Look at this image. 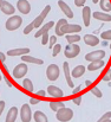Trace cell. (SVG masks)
I'll return each mask as SVG.
<instances>
[{
	"instance_id": "cell-1",
	"label": "cell",
	"mask_w": 111,
	"mask_h": 122,
	"mask_svg": "<svg viewBox=\"0 0 111 122\" xmlns=\"http://www.w3.org/2000/svg\"><path fill=\"white\" fill-rule=\"evenodd\" d=\"M23 24V18L20 15H11L6 24H5V27L8 30V31H14L17 29H19Z\"/></svg>"
},
{
	"instance_id": "cell-2",
	"label": "cell",
	"mask_w": 111,
	"mask_h": 122,
	"mask_svg": "<svg viewBox=\"0 0 111 122\" xmlns=\"http://www.w3.org/2000/svg\"><path fill=\"white\" fill-rule=\"evenodd\" d=\"M57 120L62 122H68L70 121L72 117H73V110L70 109V108H65V107H62L57 110Z\"/></svg>"
},
{
	"instance_id": "cell-3",
	"label": "cell",
	"mask_w": 111,
	"mask_h": 122,
	"mask_svg": "<svg viewBox=\"0 0 111 122\" xmlns=\"http://www.w3.org/2000/svg\"><path fill=\"white\" fill-rule=\"evenodd\" d=\"M60 75V70H59V66L56 65V64H50L46 69V77L48 81H56L58 80Z\"/></svg>"
},
{
	"instance_id": "cell-4",
	"label": "cell",
	"mask_w": 111,
	"mask_h": 122,
	"mask_svg": "<svg viewBox=\"0 0 111 122\" xmlns=\"http://www.w3.org/2000/svg\"><path fill=\"white\" fill-rule=\"evenodd\" d=\"M27 71H29L27 65H26L25 63H20V64H18V65L13 69L12 75H13V77H14L15 80H20V78L25 77V75L27 74Z\"/></svg>"
},
{
	"instance_id": "cell-5",
	"label": "cell",
	"mask_w": 111,
	"mask_h": 122,
	"mask_svg": "<svg viewBox=\"0 0 111 122\" xmlns=\"http://www.w3.org/2000/svg\"><path fill=\"white\" fill-rule=\"evenodd\" d=\"M50 11H51V6H50V5H46V6H45V8L41 11V13H40L37 18L32 21V23H33V25H34V29L40 27V26L44 24V19L47 17V14L50 13Z\"/></svg>"
},
{
	"instance_id": "cell-6",
	"label": "cell",
	"mask_w": 111,
	"mask_h": 122,
	"mask_svg": "<svg viewBox=\"0 0 111 122\" xmlns=\"http://www.w3.org/2000/svg\"><path fill=\"white\" fill-rule=\"evenodd\" d=\"M79 52H80V47L74 43L73 44H68V46L65 47V51H64L66 58H74L79 55Z\"/></svg>"
},
{
	"instance_id": "cell-7",
	"label": "cell",
	"mask_w": 111,
	"mask_h": 122,
	"mask_svg": "<svg viewBox=\"0 0 111 122\" xmlns=\"http://www.w3.org/2000/svg\"><path fill=\"white\" fill-rule=\"evenodd\" d=\"M20 119L23 122H30L32 120V112H31V108L27 103L23 104L21 106V109H20Z\"/></svg>"
},
{
	"instance_id": "cell-8",
	"label": "cell",
	"mask_w": 111,
	"mask_h": 122,
	"mask_svg": "<svg viewBox=\"0 0 111 122\" xmlns=\"http://www.w3.org/2000/svg\"><path fill=\"white\" fill-rule=\"evenodd\" d=\"M80 31H82V26L78 25V24H69L68 23V24L63 25V27H62V33L63 35H65V33H69V35L78 33Z\"/></svg>"
},
{
	"instance_id": "cell-9",
	"label": "cell",
	"mask_w": 111,
	"mask_h": 122,
	"mask_svg": "<svg viewBox=\"0 0 111 122\" xmlns=\"http://www.w3.org/2000/svg\"><path fill=\"white\" fill-rule=\"evenodd\" d=\"M105 57V51L104 50H96L92 52H89L85 56V59L87 62H93V61H98V59H103Z\"/></svg>"
},
{
	"instance_id": "cell-10",
	"label": "cell",
	"mask_w": 111,
	"mask_h": 122,
	"mask_svg": "<svg viewBox=\"0 0 111 122\" xmlns=\"http://www.w3.org/2000/svg\"><path fill=\"white\" fill-rule=\"evenodd\" d=\"M0 11H1L4 14L11 15V14H14L15 7H14L12 4H10L8 1H6V0H0Z\"/></svg>"
},
{
	"instance_id": "cell-11",
	"label": "cell",
	"mask_w": 111,
	"mask_h": 122,
	"mask_svg": "<svg viewBox=\"0 0 111 122\" xmlns=\"http://www.w3.org/2000/svg\"><path fill=\"white\" fill-rule=\"evenodd\" d=\"M17 8L21 14H29L31 12V4L27 0H18Z\"/></svg>"
},
{
	"instance_id": "cell-12",
	"label": "cell",
	"mask_w": 111,
	"mask_h": 122,
	"mask_svg": "<svg viewBox=\"0 0 111 122\" xmlns=\"http://www.w3.org/2000/svg\"><path fill=\"white\" fill-rule=\"evenodd\" d=\"M47 94L53 97V98H62L64 96V92L60 88L56 86V85H48L47 86Z\"/></svg>"
},
{
	"instance_id": "cell-13",
	"label": "cell",
	"mask_w": 111,
	"mask_h": 122,
	"mask_svg": "<svg viewBox=\"0 0 111 122\" xmlns=\"http://www.w3.org/2000/svg\"><path fill=\"white\" fill-rule=\"evenodd\" d=\"M29 52H30V49H29V47H19V49L8 50V51H7V56H11V57H14V56H24V55H27Z\"/></svg>"
},
{
	"instance_id": "cell-14",
	"label": "cell",
	"mask_w": 111,
	"mask_h": 122,
	"mask_svg": "<svg viewBox=\"0 0 111 122\" xmlns=\"http://www.w3.org/2000/svg\"><path fill=\"white\" fill-rule=\"evenodd\" d=\"M58 5H59L60 10L63 11V13H64L68 18H73V12H72V10L70 8V6H69L65 1L59 0V1H58Z\"/></svg>"
},
{
	"instance_id": "cell-15",
	"label": "cell",
	"mask_w": 111,
	"mask_h": 122,
	"mask_svg": "<svg viewBox=\"0 0 111 122\" xmlns=\"http://www.w3.org/2000/svg\"><path fill=\"white\" fill-rule=\"evenodd\" d=\"M54 26V21H48V23H46V24H43L41 26H40V29L37 31V33L34 35V37L38 38V37H41V35L43 33H45V32H48L52 27Z\"/></svg>"
},
{
	"instance_id": "cell-16",
	"label": "cell",
	"mask_w": 111,
	"mask_h": 122,
	"mask_svg": "<svg viewBox=\"0 0 111 122\" xmlns=\"http://www.w3.org/2000/svg\"><path fill=\"white\" fill-rule=\"evenodd\" d=\"M83 20H84V25L87 27L90 26V20H91V17H92V13H91V8L89 6H84L83 8Z\"/></svg>"
},
{
	"instance_id": "cell-17",
	"label": "cell",
	"mask_w": 111,
	"mask_h": 122,
	"mask_svg": "<svg viewBox=\"0 0 111 122\" xmlns=\"http://www.w3.org/2000/svg\"><path fill=\"white\" fill-rule=\"evenodd\" d=\"M63 68H64V75H65V80H66V82H68V85H69L70 88H73V82H72V78H71L69 63H68V62H64Z\"/></svg>"
},
{
	"instance_id": "cell-18",
	"label": "cell",
	"mask_w": 111,
	"mask_h": 122,
	"mask_svg": "<svg viewBox=\"0 0 111 122\" xmlns=\"http://www.w3.org/2000/svg\"><path fill=\"white\" fill-rule=\"evenodd\" d=\"M84 41L89 46H96L97 44H99V38L97 36H93V35H85L84 36Z\"/></svg>"
},
{
	"instance_id": "cell-19",
	"label": "cell",
	"mask_w": 111,
	"mask_h": 122,
	"mask_svg": "<svg viewBox=\"0 0 111 122\" xmlns=\"http://www.w3.org/2000/svg\"><path fill=\"white\" fill-rule=\"evenodd\" d=\"M105 65V62H103V59H98V61H93V62H90L87 69L90 71H96V70H99L102 69L103 66Z\"/></svg>"
},
{
	"instance_id": "cell-20",
	"label": "cell",
	"mask_w": 111,
	"mask_h": 122,
	"mask_svg": "<svg viewBox=\"0 0 111 122\" xmlns=\"http://www.w3.org/2000/svg\"><path fill=\"white\" fill-rule=\"evenodd\" d=\"M93 18L102 21H111V14H108V12H93Z\"/></svg>"
},
{
	"instance_id": "cell-21",
	"label": "cell",
	"mask_w": 111,
	"mask_h": 122,
	"mask_svg": "<svg viewBox=\"0 0 111 122\" xmlns=\"http://www.w3.org/2000/svg\"><path fill=\"white\" fill-rule=\"evenodd\" d=\"M85 70H86V68L84 65H77V66H74L73 70L71 71V76L73 78H79V77H82L84 75Z\"/></svg>"
},
{
	"instance_id": "cell-22",
	"label": "cell",
	"mask_w": 111,
	"mask_h": 122,
	"mask_svg": "<svg viewBox=\"0 0 111 122\" xmlns=\"http://www.w3.org/2000/svg\"><path fill=\"white\" fill-rule=\"evenodd\" d=\"M17 117H18V108L17 107H12L8 110L7 115H6V122H14L17 120Z\"/></svg>"
},
{
	"instance_id": "cell-23",
	"label": "cell",
	"mask_w": 111,
	"mask_h": 122,
	"mask_svg": "<svg viewBox=\"0 0 111 122\" xmlns=\"http://www.w3.org/2000/svg\"><path fill=\"white\" fill-rule=\"evenodd\" d=\"M21 61H23V62H27V63L38 64V65H43V64H44V61H43V59H39V58L32 57V56H27V55L21 56Z\"/></svg>"
},
{
	"instance_id": "cell-24",
	"label": "cell",
	"mask_w": 111,
	"mask_h": 122,
	"mask_svg": "<svg viewBox=\"0 0 111 122\" xmlns=\"http://www.w3.org/2000/svg\"><path fill=\"white\" fill-rule=\"evenodd\" d=\"M33 120L36 122H47V116L43 113V112H40V110H38L34 114H33Z\"/></svg>"
},
{
	"instance_id": "cell-25",
	"label": "cell",
	"mask_w": 111,
	"mask_h": 122,
	"mask_svg": "<svg viewBox=\"0 0 111 122\" xmlns=\"http://www.w3.org/2000/svg\"><path fill=\"white\" fill-rule=\"evenodd\" d=\"M65 24H68V21H66V19H59L58 21H57V24H56V36H64L63 33H62V27H63V25H65Z\"/></svg>"
},
{
	"instance_id": "cell-26",
	"label": "cell",
	"mask_w": 111,
	"mask_h": 122,
	"mask_svg": "<svg viewBox=\"0 0 111 122\" xmlns=\"http://www.w3.org/2000/svg\"><path fill=\"white\" fill-rule=\"evenodd\" d=\"M23 88L27 92H33V83H32V81L29 80V78H25L23 81Z\"/></svg>"
},
{
	"instance_id": "cell-27",
	"label": "cell",
	"mask_w": 111,
	"mask_h": 122,
	"mask_svg": "<svg viewBox=\"0 0 111 122\" xmlns=\"http://www.w3.org/2000/svg\"><path fill=\"white\" fill-rule=\"evenodd\" d=\"M99 6L103 12H110L111 11V1L110 0H101Z\"/></svg>"
},
{
	"instance_id": "cell-28",
	"label": "cell",
	"mask_w": 111,
	"mask_h": 122,
	"mask_svg": "<svg viewBox=\"0 0 111 122\" xmlns=\"http://www.w3.org/2000/svg\"><path fill=\"white\" fill-rule=\"evenodd\" d=\"M62 107H65V104H64V102H62V101H52V102H50V108L53 110V112H57L59 108H62Z\"/></svg>"
},
{
	"instance_id": "cell-29",
	"label": "cell",
	"mask_w": 111,
	"mask_h": 122,
	"mask_svg": "<svg viewBox=\"0 0 111 122\" xmlns=\"http://www.w3.org/2000/svg\"><path fill=\"white\" fill-rule=\"evenodd\" d=\"M66 41L69 44H73V43H77V41H80V36L79 35H66Z\"/></svg>"
},
{
	"instance_id": "cell-30",
	"label": "cell",
	"mask_w": 111,
	"mask_h": 122,
	"mask_svg": "<svg viewBox=\"0 0 111 122\" xmlns=\"http://www.w3.org/2000/svg\"><path fill=\"white\" fill-rule=\"evenodd\" d=\"M111 112H106L104 115H102V117L98 120V122H111Z\"/></svg>"
},
{
	"instance_id": "cell-31",
	"label": "cell",
	"mask_w": 111,
	"mask_h": 122,
	"mask_svg": "<svg viewBox=\"0 0 111 122\" xmlns=\"http://www.w3.org/2000/svg\"><path fill=\"white\" fill-rule=\"evenodd\" d=\"M90 91H91V94H92V95H95V96H96V97H98V98H101V97L103 96L102 91H101V90H99L97 86H92Z\"/></svg>"
},
{
	"instance_id": "cell-32",
	"label": "cell",
	"mask_w": 111,
	"mask_h": 122,
	"mask_svg": "<svg viewBox=\"0 0 111 122\" xmlns=\"http://www.w3.org/2000/svg\"><path fill=\"white\" fill-rule=\"evenodd\" d=\"M101 37H102V39H104V41H111V30L102 32V33H101Z\"/></svg>"
},
{
	"instance_id": "cell-33",
	"label": "cell",
	"mask_w": 111,
	"mask_h": 122,
	"mask_svg": "<svg viewBox=\"0 0 111 122\" xmlns=\"http://www.w3.org/2000/svg\"><path fill=\"white\" fill-rule=\"evenodd\" d=\"M60 50H62L60 44H54V46L52 47V56H53V57H56V56L60 52Z\"/></svg>"
},
{
	"instance_id": "cell-34",
	"label": "cell",
	"mask_w": 111,
	"mask_h": 122,
	"mask_svg": "<svg viewBox=\"0 0 111 122\" xmlns=\"http://www.w3.org/2000/svg\"><path fill=\"white\" fill-rule=\"evenodd\" d=\"M34 29V25H33V23H31V24H27V26L24 29V35H29L32 30Z\"/></svg>"
},
{
	"instance_id": "cell-35",
	"label": "cell",
	"mask_w": 111,
	"mask_h": 122,
	"mask_svg": "<svg viewBox=\"0 0 111 122\" xmlns=\"http://www.w3.org/2000/svg\"><path fill=\"white\" fill-rule=\"evenodd\" d=\"M54 44H57V36H52V37H50V39H48V46H50L51 49L54 46Z\"/></svg>"
},
{
	"instance_id": "cell-36",
	"label": "cell",
	"mask_w": 111,
	"mask_h": 122,
	"mask_svg": "<svg viewBox=\"0 0 111 122\" xmlns=\"http://www.w3.org/2000/svg\"><path fill=\"white\" fill-rule=\"evenodd\" d=\"M46 43H48V32H45L41 35V44L46 45Z\"/></svg>"
},
{
	"instance_id": "cell-37",
	"label": "cell",
	"mask_w": 111,
	"mask_h": 122,
	"mask_svg": "<svg viewBox=\"0 0 111 122\" xmlns=\"http://www.w3.org/2000/svg\"><path fill=\"white\" fill-rule=\"evenodd\" d=\"M72 102H73L74 104H77V106H79L80 103H82V96H74L73 100H72Z\"/></svg>"
},
{
	"instance_id": "cell-38",
	"label": "cell",
	"mask_w": 111,
	"mask_h": 122,
	"mask_svg": "<svg viewBox=\"0 0 111 122\" xmlns=\"http://www.w3.org/2000/svg\"><path fill=\"white\" fill-rule=\"evenodd\" d=\"M85 2H86V0H74V5H76L77 7H82V6H84Z\"/></svg>"
},
{
	"instance_id": "cell-39",
	"label": "cell",
	"mask_w": 111,
	"mask_h": 122,
	"mask_svg": "<svg viewBox=\"0 0 111 122\" xmlns=\"http://www.w3.org/2000/svg\"><path fill=\"white\" fill-rule=\"evenodd\" d=\"M45 96H46L45 90H38L37 91V97H45Z\"/></svg>"
},
{
	"instance_id": "cell-40",
	"label": "cell",
	"mask_w": 111,
	"mask_h": 122,
	"mask_svg": "<svg viewBox=\"0 0 111 122\" xmlns=\"http://www.w3.org/2000/svg\"><path fill=\"white\" fill-rule=\"evenodd\" d=\"M82 86H83V85H78L77 88H74V90H72L73 95H77V94H79V92H80V90H82Z\"/></svg>"
},
{
	"instance_id": "cell-41",
	"label": "cell",
	"mask_w": 111,
	"mask_h": 122,
	"mask_svg": "<svg viewBox=\"0 0 111 122\" xmlns=\"http://www.w3.org/2000/svg\"><path fill=\"white\" fill-rule=\"evenodd\" d=\"M39 101H40V100H38V97H33V98L30 100V103H31V104H38Z\"/></svg>"
},
{
	"instance_id": "cell-42",
	"label": "cell",
	"mask_w": 111,
	"mask_h": 122,
	"mask_svg": "<svg viewBox=\"0 0 111 122\" xmlns=\"http://www.w3.org/2000/svg\"><path fill=\"white\" fill-rule=\"evenodd\" d=\"M4 109H5V102H4V101H0V116H1Z\"/></svg>"
},
{
	"instance_id": "cell-43",
	"label": "cell",
	"mask_w": 111,
	"mask_h": 122,
	"mask_svg": "<svg viewBox=\"0 0 111 122\" xmlns=\"http://www.w3.org/2000/svg\"><path fill=\"white\" fill-rule=\"evenodd\" d=\"M5 59H6V56H5L2 52H0V62H1V63H4V62H5Z\"/></svg>"
},
{
	"instance_id": "cell-44",
	"label": "cell",
	"mask_w": 111,
	"mask_h": 122,
	"mask_svg": "<svg viewBox=\"0 0 111 122\" xmlns=\"http://www.w3.org/2000/svg\"><path fill=\"white\" fill-rule=\"evenodd\" d=\"M103 81H110V77H109V74H108V75H105V76H103Z\"/></svg>"
},
{
	"instance_id": "cell-45",
	"label": "cell",
	"mask_w": 111,
	"mask_h": 122,
	"mask_svg": "<svg viewBox=\"0 0 111 122\" xmlns=\"http://www.w3.org/2000/svg\"><path fill=\"white\" fill-rule=\"evenodd\" d=\"M91 84H92V82L90 81V80L85 81V85H86V86H91Z\"/></svg>"
},
{
	"instance_id": "cell-46",
	"label": "cell",
	"mask_w": 111,
	"mask_h": 122,
	"mask_svg": "<svg viewBox=\"0 0 111 122\" xmlns=\"http://www.w3.org/2000/svg\"><path fill=\"white\" fill-rule=\"evenodd\" d=\"M6 83H7V85H8V86H12V83L10 82V80H8V78H6Z\"/></svg>"
},
{
	"instance_id": "cell-47",
	"label": "cell",
	"mask_w": 111,
	"mask_h": 122,
	"mask_svg": "<svg viewBox=\"0 0 111 122\" xmlns=\"http://www.w3.org/2000/svg\"><path fill=\"white\" fill-rule=\"evenodd\" d=\"M109 77H110V81H111V70H109Z\"/></svg>"
},
{
	"instance_id": "cell-48",
	"label": "cell",
	"mask_w": 111,
	"mask_h": 122,
	"mask_svg": "<svg viewBox=\"0 0 111 122\" xmlns=\"http://www.w3.org/2000/svg\"><path fill=\"white\" fill-rule=\"evenodd\" d=\"M92 1H93V4H97V2H98L99 0H92Z\"/></svg>"
},
{
	"instance_id": "cell-49",
	"label": "cell",
	"mask_w": 111,
	"mask_h": 122,
	"mask_svg": "<svg viewBox=\"0 0 111 122\" xmlns=\"http://www.w3.org/2000/svg\"><path fill=\"white\" fill-rule=\"evenodd\" d=\"M0 81H1V74H0Z\"/></svg>"
}]
</instances>
